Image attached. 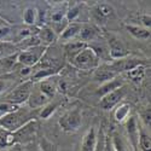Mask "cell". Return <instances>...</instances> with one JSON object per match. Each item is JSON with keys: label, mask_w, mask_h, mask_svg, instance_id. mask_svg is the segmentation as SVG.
Listing matches in <instances>:
<instances>
[{"label": "cell", "mask_w": 151, "mask_h": 151, "mask_svg": "<svg viewBox=\"0 0 151 151\" xmlns=\"http://www.w3.org/2000/svg\"><path fill=\"white\" fill-rule=\"evenodd\" d=\"M35 116V110L28 108H18L16 111L0 117V128L9 132H16L28 122L33 121Z\"/></svg>", "instance_id": "obj_1"}, {"label": "cell", "mask_w": 151, "mask_h": 151, "mask_svg": "<svg viewBox=\"0 0 151 151\" xmlns=\"http://www.w3.org/2000/svg\"><path fill=\"white\" fill-rule=\"evenodd\" d=\"M58 124L62 131H64L67 133H74L79 131V128L82 124V114L81 110L79 108H74L68 110L67 112H64L59 121Z\"/></svg>", "instance_id": "obj_2"}, {"label": "cell", "mask_w": 151, "mask_h": 151, "mask_svg": "<svg viewBox=\"0 0 151 151\" xmlns=\"http://www.w3.org/2000/svg\"><path fill=\"white\" fill-rule=\"evenodd\" d=\"M33 86H34V83L32 80L18 85L10 93H7V96L5 98V102L10 103V104H14V105H18V106L22 103H26L30 97V93L33 91Z\"/></svg>", "instance_id": "obj_3"}, {"label": "cell", "mask_w": 151, "mask_h": 151, "mask_svg": "<svg viewBox=\"0 0 151 151\" xmlns=\"http://www.w3.org/2000/svg\"><path fill=\"white\" fill-rule=\"evenodd\" d=\"M73 62L79 69L91 70V69L97 68L99 63V58L91 47H86L73 58Z\"/></svg>", "instance_id": "obj_4"}, {"label": "cell", "mask_w": 151, "mask_h": 151, "mask_svg": "<svg viewBox=\"0 0 151 151\" xmlns=\"http://www.w3.org/2000/svg\"><path fill=\"white\" fill-rule=\"evenodd\" d=\"M46 47H41V46H35V47H30L27 48L24 51L19 52L17 56V60L19 63H22L23 65L32 68L33 65H35L37 62L40 60V58L42 57L44 52H45Z\"/></svg>", "instance_id": "obj_5"}, {"label": "cell", "mask_w": 151, "mask_h": 151, "mask_svg": "<svg viewBox=\"0 0 151 151\" xmlns=\"http://www.w3.org/2000/svg\"><path fill=\"white\" fill-rule=\"evenodd\" d=\"M126 96V90H124V87L121 86L120 88L117 90H114V91H111L109 93H106L105 96H103L102 98H100V108L104 109V110H110L112 109L115 105H117L121 100L123 99V97Z\"/></svg>", "instance_id": "obj_6"}, {"label": "cell", "mask_w": 151, "mask_h": 151, "mask_svg": "<svg viewBox=\"0 0 151 151\" xmlns=\"http://www.w3.org/2000/svg\"><path fill=\"white\" fill-rule=\"evenodd\" d=\"M109 55L112 59L119 60V59H123V58L127 57L128 51L120 40L111 37V39L109 40Z\"/></svg>", "instance_id": "obj_7"}, {"label": "cell", "mask_w": 151, "mask_h": 151, "mask_svg": "<svg viewBox=\"0 0 151 151\" xmlns=\"http://www.w3.org/2000/svg\"><path fill=\"white\" fill-rule=\"evenodd\" d=\"M127 132L129 135V140L133 145L134 149L138 147V140H139V124H138V120L135 116H131L127 120Z\"/></svg>", "instance_id": "obj_8"}, {"label": "cell", "mask_w": 151, "mask_h": 151, "mask_svg": "<svg viewBox=\"0 0 151 151\" xmlns=\"http://www.w3.org/2000/svg\"><path fill=\"white\" fill-rule=\"evenodd\" d=\"M142 63L138 60V59H119L115 60L114 63L111 64V70H114L115 73L117 71H129L133 68H135L137 65H140Z\"/></svg>", "instance_id": "obj_9"}, {"label": "cell", "mask_w": 151, "mask_h": 151, "mask_svg": "<svg viewBox=\"0 0 151 151\" xmlns=\"http://www.w3.org/2000/svg\"><path fill=\"white\" fill-rule=\"evenodd\" d=\"M97 143V134L94 127H91L82 138V143L80 146V151H94Z\"/></svg>", "instance_id": "obj_10"}, {"label": "cell", "mask_w": 151, "mask_h": 151, "mask_svg": "<svg viewBox=\"0 0 151 151\" xmlns=\"http://www.w3.org/2000/svg\"><path fill=\"white\" fill-rule=\"evenodd\" d=\"M29 105H30V109H40V108H44L46 104H48L51 100H50L46 96H44L39 90L30 93V97H29Z\"/></svg>", "instance_id": "obj_11"}, {"label": "cell", "mask_w": 151, "mask_h": 151, "mask_svg": "<svg viewBox=\"0 0 151 151\" xmlns=\"http://www.w3.org/2000/svg\"><path fill=\"white\" fill-rule=\"evenodd\" d=\"M116 78V73L114 70H111L110 68L106 67H102V68H98L94 73V81L100 82V83H105L108 81H111Z\"/></svg>", "instance_id": "obj_12"}, {"label": "cell", "mask_w": 151, "mask_h": 151, "mask_svg": "<svg viewBox=\"0 0 151 151\" xmlns=\"http://www.w3.org/2000/svg\"><path fill=\"white\" fill-rule=\"evenodd\" d=\"M94 15L98 17V19H108L115 17V10L109 4H98L94 9Z\"/></svg>", "instance_id": "obj_13"}, {"label": "cell", "mask_w": 151, "mask_h": 151, "mask_svg": "<svg viewBox=\"0 0 151 151\" xmlns=\"http://www.w3.org/2000/svg\"><path fill=\"white\" fill-rule=\"evenodd\" d=\"M16 142H17V140H16L15 133L0 128V149L11 147L12 145L16 144Z\"/></svg>", "instance_id": "obj_14"}, {"label": "cell", "mask_w": 151, "mask_h": 151, "mask_svg": "<svg viewBox=\"0 0 151 151\" xmlns=\"http://www.w3.org/2000/svg\"><path fill=\"white\" fill-rule=\"evenodd\" d=\"M126 29L128 30V33L131 35L137 37V39L146 40V39H149V37H150V29L142 28L139 26H133V24H126Z\"/></svg>", "instance_id": "obj_15"}, {"label": "cell", "mask_w": 151, "mask_h": 151, "mask_svg": "<svg viewBox=\"0 0 151 151\" xmlns=\"http://www.w3.org/2000/svg\"><path fill=\"white\" fill-rule=\"evenodd\" d=\"M80 29H81V24H79V23H70V24H68V26L62 30L60 37L63 40H71L76 35H79Z\"/></svg>", "instance_id": "obj_16"}, {"label": "cell", "mask_w": 151, "mask_h": 151, "mask_svg": "<svg viewBox=\"0 0 151 151\" xmlns=\"http://www.w3.org/2000/svg\"><path fill=\"white\" fill-rule=\"evenodd\" d=\"M121 86H123L122 85V81H120L119 79H114V80H111V81H108V82H105V83H103L102 86L99 87V90L97 91V94L102 98L103 96H105L106 93H109V92H111V91H114V90H117V88H120Z\"/></svg>", "instance_id": "obj_17"}, {"label": "cell", "mask_w": 151, "mask_h": 151, "mask_svg": "<svg viewBox=\"0 0 151 151\" xmlns=\"http://www.w3.org/2000/svg\"><path fill=\"white\" fill-rule=\"evenodd\" d=\"M37 90H39L44 96H46L50 100H51L52 98H55L56 92H57L55 83L52 81H50V80H42L39 83V88H37Z\"/></svg>", "instance_id": "obj_18"}, {"label": "cell", "mask_w": 151, "mask_h": 151, "mask_svg": "<svg viewBox=\"0 0 151 151\" xmlns=\"http://www.w3.org/2000/svg\"><path fill=\"white\" fill-rule=\"evenodd\" d=\"M37 37H39V40L45 42V44H51L56 40V32L52 29V28H50V27H44L41 28L39 32H37Z\"/></svg>", "instance_id": "obj_19"}, {"label": "cell", "mask_w": 151, "mask_h": 151, "mask_svg": "<svg viewBox=\"0 0 151 151\" xmlns=\"http://www.w3.org/2000/svg\"><path fill=\"white\" fill-rule=\"evenodd\" d=\"M87 45L82 41H70L69 44L65 45V51L68 53V56L71 58H74L75 56H76L79 52H81L83 48H86Z\"/></svg>", "instance_id": "obj_20"}, {"label": "cell", "mask_w": 151, "mask_h": 151, "mask_svg": "<svg viewBox=\"0 0 151 151\" xmlns=\"http://www.w3.org/2000/svg\"><path fill=\"white\" fill-rule=\"evenodd\" d=\"M97 35V32L93 27L91 26H83L81 27L80 29V33H79V36H80V41L82 42H88V41H92L94 40V37Z\"/></svg>", "instance_id": "obj_21"}, {"label": "cell", "mask_w": 151, "mask_h": 151, "mask_svg": "<svg viewBox=\"0 0 151 151\" xmlns=\"http://www.w3.org/2000/svg\"><path fill=\"white\" fill-rule=\"evenodd\" d=\"M129 111H131V105L128 103H122L120 104L115 112H114V116H115V120L119 121V122H123L126 119H128L129 116Z\"/></svg>", "instance_id": "obj_22"}, {"label": "cell", "mask_w": 151, "mask_h": 151, "mask_svg": "<svg viewBox=\"0 0 151 151\" xmlns=\"http://www.w3.org/2000/svg\"><path fill=\"white\" fill-rule=\"evenodd\" d=\"M67 9L64 5H58L57 7H55L52 11H51V16H50V18H51V21L56 24L58 23H62V21H65V15H67Z\"/></svg>", "instance_id": "obj_23"}, {"label": "cell", "mask_w": 151, "mask_h": 151, "mask_svg": "<svg viewBox=\"0 0 151 151\" xmlns=\"http://www.w3.org/2000/svg\"><path fill=\"white\" fill-rule=\"evenodd\" d=\"M145 73H146L145 71V67L140 64V65H137L135 68H133L132 70L127 71V75L133 82L138 83L145 78Z\"/></svg>", "instance_id": "obj_24"}, {"label": "cell", "mask_w": 151, "mask_h": 151, "mask_svg": "<svg viewBox=\"0 0 151 151\" xmlns=\"http://www.w3.org/2000/svg\"><path fill=\"white\" fill-rule=\"evenodd\" d=\"M16 52V46L9 41H0V59L10 57Z\"/></svg>", "instance_id": "obj_25"}, {"label": "cell", "mask_w": 151, "mask_h": 151, "mask_svg": "<svg viewBox=\"0 0 151 151\" xmlns=\"http://www.w3.org/2000/svg\"><path fill=\"white\" fill-rule=\"evenodd\" d=\"M138 144H140V147L143 151H151L150 134L142 128H139V140H138Z\"/></svg>", "instance_id": "obj_26"}, {"label": "cell", "mask_w": 151, "mask_h": 151, "mask_svg": "<svg viewBox=\"0 0 151 151\" xmlns=\"http://www.w3.org/2000/svg\"><path fill=\"white\" fill-rule=\"evenodd\" d=\"M37 19V12L35 7H27L23 12V21L28 26H33Z\"/></svg>", "instance_id": "obj_27"}, {"label": "cell", "mask_w": 151, "mask_h": 151, "mask_svg": "<svg viewBox=\"0 0 151 151\" xmlns=\"http://www.w3.org/2000/svg\"><path fill=\"white\" fill-rule=\"evenodd\" d=\"M58 105H59V103H48V104H46V105L41 109L40 117H41V119H45V120L48 119V117L56 111V109L58 108Z\"/></svg>", "instance_id": "obj_28"}, {"label": "cell", "mask_w": 151, "mask_h": 151, "mask_svg": "<svg viewBox=\"0 0 151 151\" xmlns=\"http://www.w3.org/2000/svg\"><path fill=\"white\" fill-rule=\"evenodd\" d=\"M19 106L18 105H14V104H10V103H0V117H3L6 114H10L12 111H16Z\"/></svg>", "instance_id": "obj_29"}, {"label": "cell", "mask_w": 151, "mask_h": 151, "mask_svg": "<svg viewBox=\"0 0 151 151\" xmlns=\"http://www.w3.org/2000/svg\"><path fill=\"white\" fill-rule=\"evenodd\" d=\"M111 143H112V147H114V151H127L124 143H123L122 139H121V137H119L117 134H115L114 137H112Z\"/></svg>", "instance_id": "obj_30"}, {"label": "cell", "mask_w": 151, "mask_h": 151, "mask_svg": "<svg viewBox=\"0 0 151 151\" xmlns=\"http://www.w3.org/2000/svg\"><path fill=\"white\" fill-rule=\"evenodd\" d=\"M52 74H53V69H52V68H47V69L39 70V71L36 73V74H34V75H33V79H32V81H33V80H37V79H42V80H45L46 78L51 76Z\"/></svg>", "instance_id": "obj_31"}, {"label": "cell", "mask_w": 151, "mask_h": 151, "mask_svg": "<svg viewBox=\"0 0 151 151\" xmlns=\"http://www.w3.org/2000/svg\"><path fill=\"white\" fill-rule=\"evenodd\" d=\"M80 11H81L80 5L73 6L71 9H69L67 11V15H65V21H73V19H75V18H76L80 15Z\"/></svg>", "instance_id": "obj_32"}, {"label": "cell", "mask_w": 151, "mask_h": 151, "mask_svg": "<svg viewBox=\"0 0 151 151\" xmlns=\"http://www.w3.org/2000/svg\"><path fill=\"white\" fill-rule=\"evenodd\" d=\"M104 144H105V137L103 134V131H100L99 137H97V143L94 151H104Z\"/></svg>", "instance_id": "obj_33"}, {"label": "cell", "mask_w": 151, "mask_h": 151, "mask_svg": "<svg viewBox=\"0 0 151 151\" xmlns=\"http://www.w3.org/2000/svg\"><path fill=\"white\" fill-rule=\"evenodd\" d=\"M11 85V79H7L6 76L0 78V93H3L5 90H7Z\"/></svg>", "instance_id": "obj_34"}, {"label": "cell", "mask_w": 151, "mask_h": 151, "mask_svg": "<svg viewBox=\"0 0 151 151\" xmlns=\"http://www.w3.org/2000/svg\"><path fill=\"white\" fill-rule=\"evenodd\" d=\"M142 120L145 123L146 128H150V122H151V111H150V109H146L142 114Z\"/></svg>", "instance_id": "obj_35"}, {"label": "cell", "mask_w": 151, "mask_h": 151, "mask_svg": "<svg viewBox=\"0 0 151 151\" xmlns=\"http://www.w3.org/2000/svg\"><path fill=\"white\" fill-rule=\"evenodd\" d=\"M33 36V32L30 28H26V29H22L19 33H18V37L19 39H28V37Z\"/></svg>", "instance_id": "obj_36"}, {"label": "cell", "mask_w": 151, "mask_h": 151, "mask_svg": "<svg viewBox=\"0 0 151 151\" xmlns=\"http://www.w3.org/2000/svg\"><path fill=\"white\" fill-rule=\"evenodd\" d=\"M10 34V27L5 26V27H1L0 28V41L4 40V37L7 36Z\"/></svg>", "instance_id": "obj_37"}, {"label": "cell", "mask_w": 151, "mask_h": 151, "mask_svg": "<svg viewBox=\"0 0 151 151\" xmlns=\"http://www.w3.org/2000/svg\"><path fill=\"white\" fill-rule=\"evenodd\" d=\"M104 151H114V147H112V143H111V140H110V138H109V137H105Z\"/></svg>", "instance_id": "obj_38"}, {"label": "cell", "mask_w": 151, "mask_h": 151, "mask_svg": "<svg viewBox=\"0 0 151 151\" xmlns=\"http://www.w3.org/2000/svg\"><path fill=\"white\" fill-rule=\"evenodd\" d=\"M32 73V68H29V67H26V68H23L22 70H21V75L22 76H26V75H29Z\"/></svg>", "instance_id": "obj_39"}, {"label": "cell", "mask_w": 151, "mask_h": 151, "mask_svg": "<svg viewBox=\"0 0 151 151\" xmlns=\"http://www.w3.org/2000/svg\"><path fill=\"white\" fill-rule=\"evenodd\" d=\"M143 22H144V26L146 27V29L147 28L150 29V26H151V23H150V16H144L143 17Z\"/></svg>", "instance_id": "obj_40"}, {"label": "cell", "mask_w": 151, "mask_h": 151, "mask_svg": "<svg viewBox=\"0 0 151 151\" xmlns=\"http://www.w3.org/2000/svg\"><path fill=\"white\" fill-rule=\"evenodd\" d=\"M9 151H23V150H22V146L19 144H15L9 149Z\"/></svg>", "instance_id": "obj_41"}, {"label": "cell", "mask_w": 151, "mask_h": 151, "mask_svg": "<svg viewBox=\"0 0 151 151\" xmlns=\"http://www.w3.org/2000/svg\"><path fill=\"white\" fill-rule=\"evenodd\" d=\"M1 27H5V23L1 19H0V28H1Z\"/></svg>", "instance_id": "obj_42"}]
</instances>
